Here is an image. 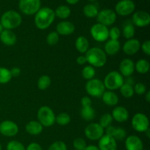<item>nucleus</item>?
<instances>
[{"label": "nucleus", "mask_w": 150, "mask_h": 150, "mask_svg": "<svg viewBox=\"0 0 150 150\" xmlns=\"http://www.w3.org/2000/svg\"><path fill=\"white\" fill-rule=\"evenodd\" d=\"M26 150H42V149L39 144L33 142L28 145L27 147L26 148Z\"/></svg>", "instance_id": "49530a36"}, {"label": "nucleus", "mask_w": 150, "mask_h": 150, "mask_svg": "<svg viewBox=\"0 0 150 150\" xmlns=\"http://www.w3.org/2000/svg\"><path fill=\"white\" fill-rule=\"evenodd\" d=\"M144 133H146V136H147V137L149 139V138H150V130H149V128L147 129V130H146V131L144 132Z\"/></svg>", "instance_id": "6e6d98bb"}, {"label": "nucleus", "mask_w": 150, "mask_h": 150, "mask_svg": "<svg viewBox=\"0 0 150 150\" xmlns=\"http://www.w3.org/2000/svg\"><path fill=\"white\" fill-rule=\"evenodd\" d=\"M145 99H146V100L147 101L148 103L150 102V91L149 92H147L146 93V96H145Z\"/></svg>", "instance_id": "5fc2aeb1"}, {"label": "nucleus", "mask_w": 150, "mask_h": 150, "mask_svg": "<svg viewBox=\"0 0 150 150\" xmlns=\"http://www.w3.org/2000/svg\"><path fill=\"white\" fill-rule=\"evenodd\" d=\"M135 26L132 23H126L122 29V35L125 38L129 40L133 38L135 35Z\"/></svg>", "instance_id": "c756f323"}, {"label": "nucleus", "mask_w": 150, "mask_h": 150, "mask_svg": "<svg viewBox=\"0 0 150 150\" xmlns=\"http://www.w3.org/2000/svg\"><path fill=\"white\" fill-rule=\"evenodd\" d=\"M22 22V18L18 12L15 10H8L1 17L0 23L5 29L11 30L18 27Z\"/></svg>", "instance_id": "7ed1b4c3"}, {"label": "nucleus", "mask_w": 150, "mask_h": 150, "mask_svg": "<svg viewBox=\"0 0 150 150\" xmlns=\"http://www.w3.org/2000/svg\"><path fill=\"white\" fill-rule=\"evenodd\" d=\"M7 150H26L23 144L17 141H10L7 145Z\"/></svg>", "instance_id": "58836bf2"}, {"label": "nucleus", "mask_w": 150, "mask_h": 150, "mask_svg": "<svg viewBox=\"0 0 150 150\" xmlns=\"http://www.w3.org/2000/svg\"><path fill=\"white\" fill-rule=\"evenodd\" d=\"M40 0H19L18 6L21 11L31 16L35 14L40 9Z\"/></svg>", "instance_id": "6e6552de"}, {"label": "nucleus", "mask_w": 150, "mask_h": 150, "mask_svg": "<svg viewBox=\"0 0 150 150\" xmlns=\"http://www.w3.org/2000/svg\"><path fill=\"white\" fill-rule=\"evenodd\" d=\"M133 90L134 93H136L138 95H142L146 93V87L144 83H137L133 86Z\"/></svg>", "instance_id": "37998d69"}, {"label": "nucleus", "mask_w": 150, "mask_h": 150, "mask_svg": "<svg viewBox=\"0 0 150 150\" xmlns=\"http://www.w3.org/2000/svg\"><path fill=\"white\" fill-rule=\"evenodd\" d=\"M85 54L86 62L89 63L93 67H103L107 62L106 54L103 50L100 48L93 47L92 48H89Z\"/></svg>", "instance_id": "f03ea898"}, {"label": "nucleus", "mask_w": 150, "mask_h": 150, "mask_svg": "<svg viewBox=\"0 0 150 150\" xmlns=\"http://www.w3.org/2000/svg\"><path fill=\"white\" fill-rule=\"evenodd\" d=\"M75 45H76V48L79 52L81 53V54H85L89 49V42L85 37L79 36L76 39Z\"/></svg>", "instance_id": "393cba45"}, {"label": "nucleus", "mask_w": 150, "mask_h": 150, "mask_svg": "<svg viewBox=\"0 0 150 150\" xmlns=\"http://www.w3.org/2000/svg\"><path fill=\"white\" fill-rule=\"evenodd\" d=\"M125 148L127 150H143V142L139 136H129L125 139Z\"/></svg>", "instance_id": "a211bd4d"}, {"label": "nucleus", "mask_w": 150, "mask_h": 150, "mask_svg": "<svg viewBox=\"0 0 150 150\" xmlns=\"http://www.w3.org/2000/svg\"><path fill=\"white\" fill-rule=\"evenodd\" d=\"M133 128L139 133H144L149 128V120L145 114L137 113L133 117L131 121Z\"/></svg>", "instance_id": "0eeeda50"}, {"label": "nucleus", "mask_w": 150, "mask_h": 150, "mask_svg": "<svg viewBox=\"0 0 150 150\" xmlns=\"http://www.w3.org/2000/svg\"><path fill=\"white\" fill-rule=\"evenodd\" d=\"M81 115L82 118L86 121H92L95 117V111L92 106L82 107Z\"/></svg>", "instance_id": "cd10ccee"}, {"label": "nucleus", "mask_w": 150, "mask_h": 150, "mask_svg": "<svg viewBox=\"0 0 150 150\" xmlns=\"http://www.w3.org/2000/svg\"><path fill=\"white\" fill-rule=\"evenodd\" d=\"M103 82L100 79H92L86 82L85 89L86 92L92 97H100L105 92Z\"/></svg>", "instance_id": "423d86ee"}, {"label": "nucleus", "mask_w": 150, "mask_h": 150, "mask_svg": "<svg viewBox=\"0 0 150 150\" xmlns=\"http://www.w3.org/2000/svg\"><path fill=\"white\" fill-rule=\"evenodd\" d=\"M95 70L92 66L87 65L85 66L82 70V76L86 80H91L95 76Z\"/></svg>", "instance_id": "f704fd0d"}, {"label": "nucleus", "mask_w": 150, "mask_h": 150, "mask_svg": "<svg viewBox=\"0 0 150 150\" xmlns=\"http://www.w3.org/2000/svg\"><path fill=\"white\" fill-rule=\"evenodd\" d=\"M98 147L100 150H117V141L111 136L103 135L99 139Z\"/></svg>", "instance_id": "2eb2a0df"}, {"label": "nucleus", "mask_w": 150, "mask_h": 150, "mask_svg": "<svg viewBox=\"0 0 150 150\" xmlns=\"http://www.w3.org/2000/svg\"><path fill=\"white\" fill-rule=\"evenodd\" d=\"M43 130V126L38 121L32 120L27 123L26 125V131L32 136H38L40 134Z\"/></svg>", "instance_id": "5701e85b"}, {"label": "nucleus", "mask_w": 150, "mask_h": 150, "mask_svg": "<svg viewBox=\"0 0 150 150\" xmlns=\"http://www.w3.org/2000/svg\"><path fill=\"white\" fill-rule=\"evenodd\" d=\"M54 13H55V16L58 17L59 18L66 19L70 16L71 10L68 6L60 5L56 9Z\"/></svg>", "instance_id": "bb28decb"}, {"label": "nucleus", "mask_w": 150, "mask_h": 150, "mask_svg": "<svg viewBox=\"0 0 150 150\" xmlns=\"http://www.w3.org/2000/svg\"><path fill=\"white\" fill-rule=\"evenodd\" d=\"M55 17V13L52 9L47 7H42L35 13V25L39 29L43 30L52 24Z\"/></svg>", "instance_id": "f257e3e1"}, {"label": "nucleus", "mask_w": 150, "mask_h": 150, "mask_svg": "<svg viewBox=\"0 0 150 150\" xmlns=\"http://www.w3.org/2000/svg\"><path fill=\"white\" fill-rule=\"evenodd\" d=\"M113 118L111 117V114H105L100 117V119L99 125L103 127V128H106L107 127L110 126L113 122Z\"/></svg>", "instance_id": "c9c22d12"}, {"label": "nucleus", "mask_w": 150, "mask_h": 150, "mask_svg": "<svg viewBox=\"0 0 150 150\" xmlns=\"http://www.w3.org/2000/svg\"><path fill=\"white\" fill-rule=\"evenodd\" d=\"M18 133L17 125L10 120H5L0 123V133L7 137H13Z\"/></svg>", "instance_id": "ddd939ff"}, {"label": "nucleus", "mask_w": 150, "mask_h": 150, "mask_svg": "<svg viewBox=\"0 0 150 150\" xmlns=\"http://www.w3.org/2000/svg\"><path fill=\"white\" fill-rule=\"evenodd\" d=\"M124 83V77L117 71H111L108 73L105 76L103 81L105 88L111 91L120 89Z\"/></svg>", "instance_id": "20e7f679"}, {"label": "nucleus", "mask_w": 150, "mask_h": 150, "mask_svg": "<svg viewBox=\"0 0 150 150\" xmlns=\"http://www.w3.org/2000/svg\"><path fill=\"white\" fill-rule=\"evenodd\" d=\"M125 83H127V84L133 86V85L134 84V80H133V79H131L130 77H127V79L125 80Z\"/></svg>", "instance_id": "603ef678"}, {"label": "nucleus", "mask_w": 150, "mask_h": 150, "mask_svg": "<svg viewBox=\"0 0 150 150\" xmlns=\"http://www.w3.org/2000/svg\"><path fill=\"white\" fill-rule=\"evenodd\" d=\"M84 150H100V149L98 146H95V145H89V146H86V147L85 148Z\"/></svg>", "instance_id": "3c124183"}, {"label": "nucleus", "mask_w": 150, "mask_h": 150, "mask_svg": "<svg viewBox=\"0 0 150 150\" xmlns=\"http://www.w3.org/2000/svg\"><path fill=\"white\" fill-rule=\"evenodd\" d=\"M10 71V73H11L12 77H18V76H20L21 74V69L17 67H13Z\"/></svg>", "instance_id": "de8ad7c7"}, {"label": "nucleus", "mask_w": 150, "mask_h": 150, "mask_svg": "<svg viewBox=\"0 0 150 150\" xmlns=\"http://www.w3.org/2000/svg\"><path fill=\"white\" fill-rule=\"evenodd\" d=\"M38 122L44 127H51L56 122V115L48 106H42L38 111Z\"/></svg>", "instance_id": "39448f33"}, {"label": "nucleus", "mask_w": 150, "mask_h": 150, "mask_svg": "<svg viewBox=\"0 0 150 150\" xmlns=\"http://www.w3.org/2000/svg\"><path fill=\"white\" fill-rule=\"evenodd\" d=\"M121 45L119 40H108L105 45V53L108 55H115L120 51Z\"/></svg>", "instance_id": "4be33fe9"}, {"label": "nucleus", "mask_w": 150, "mask_h": 150, "mask_svg": "<svg viewBox=\"0 0 150 150\" xmlns=\"http://www.w3.org/2000/svg\"><path fill=\"white\" fill-rule=\"evenodd\" d=\"M51 78L47 75H43L40 76L38 81V87L40 90H45L48 89L49 86L51 85Z\"/></svg>", "instance_id": "7c9ffc66"}, {"label": "nucleus", "mask_w": 150, "mask_h": 150, "mask_svg": "<svg viewBox=\"0 0 150 150\" xmlns=\"http://www.w3.org/2000/svg\"><path fill=\"white\" fill-rule=\"evenodd\" d=\"M81 103L82 107L91 106V105H92V100L89 97L84 96L82 98L81 100Z\"/></svg>", "instance_id": "a18cd8bd"}, {"label": "nucleus", "mask_w": 150, "mask_h": 150, "mask_svg": "<svg viewBox=\"0 0 150 150\" xmlns=\"http://www.w3.org/2000/svg\"><path fill=\"white\" fill-rule=\"evenodd\" d=\"M132 22L138 27H144L150 23V15L143 10L136 12L132 17Z\"/></svg>", "instance_id": "4468645a"}, {"label": "nucleus", "mask_w": 150, "mask_h": 150, "mask_svg": "<svg viewBox=\"0 0 150 150\" xmlns=\"http://www.w3.org/2000/svg\"><path fill=\"white\" fill-rule=\"evenodd\" d=\"M59 40V35L57 32H51L46 38V42L49 45H54Z\"/></svg>", "instance_id": "e433bc0d"}, {"label": "nucleus", "mask_w": 150, "mask_h": 150, "mask_svg": "<svg viewBox=\"0 0 150 150\" xmlns=\"http://www.w3.org/2000/svg\"><path fill=\"white\" fill-rule=\"evenodd\" d=\"M70 120H71V119H70V115L65 112L61 113L56 117V122L62 126L68 125L70 122Z\"/></svg>", "instance_id": "72a5a7b5"}, {"label": "nucleus", "mask_w": 150, "mask_h": 150, "mask_svg": "<svg viewBox=\"0 0 150 150\" xmlns=\"http://www.w3.org/2000/svg\"><path fill=\"white\" fill-rule=\"evenodd\" d=\"M102 98L104 103L110 106L116 105L119 102L118 96L112 91H106V92L105 91L103 94Z\"/></svg>", "instance_id": "b1692460"}, {"label": "nucleus", "mask_w": 150, "mask_h": 150, "mask_svg": "<svg viewBox=\"0 0 150 150\" xmlns=\"http://www.w3.org/2000/svg\"><path fill=\"white\" fill-rule=\"evenodd\" d=\"M108 27L98 23L94 24L90 29V34L92 38L98 42H104L109 38Z\"/></svg>", "instance_id": "1a4fd4ad"}, {"label": "nucleus", "mask_w": 150, "mask_h": 150, "mask_svg": "<svg viewBox=\"0 0 150 150\" xmlns=\"http://www.w3.org/2000/svg\"><path fill=\"white\" fill-rule=\"evenodd\" d=\"M120 35H121V32H120V29L117 26L112 27L108 31V36L111 38V40H118L119 38H120Z\"/></svg>", "instance_id": "79ce46f5"}, {"label": "nucleus", "mask_w": 150, "mask_h": 150, "mask_svg": "<svg viewBox=\"0 0 150 150\" xmlns=\"http://www.w3.org/2000/svg\"><path fill=\"white\" fill-rule=\"evenodd\" d=\"M97 20L100 24L105 26H111L114 24L117 20V13L111 9H105L98 13Z\"/></svg>", "instance_id": "9d476101"}, {"label": "nucleus", "mask_w": 150, "mask_h": 150, "mask_svg": "<svg viewBox=\"0 0 150 150\" xmlns=\"http://www.w3.org/2000/svg\"><path fill=\"white\" fill-rule=\"evenodd\" d=\"M3 30H4V28H3V26H1V24L0 23V34L1 33V32H2Z\"/></svg>", "instance_id": "4d7b16f0"}, {"label": "nucleus", "mask_w": 150, "mask_h": 150, "mask_svg": "<svg viewBox=\"0 0 150 150\" xmlns=\"http://www.w3.org/2000/svg\"><path fill=\"white\" fill-rule=\"evenodd\" d=\"M83 13L86 17L95 18L97 17L99 11H98V9L96 6L92 4H89L83 7Z\"/></svg>", "instance_id": "c85d7f7f"}, {"label": "nucleus", "mask_w": 150, "mask_h": 150, "mask_svg": "<svg viewBox=\"0 0 150 150\" xmlns=\"http://www.w3.org/2000/svg\"><path fill=\"white\" fill-rule=\"evenodd\" d=\"M86 146V141L82 138H77L73 141V147L75 150H84Z\"/></svg>", "instance_id": "ea45409f"}, {"label": "nucleus", "mask_w": 150, "mask_h": 150, "mask_svg": "<svg viewBox=\"0 0 150 150\" xmlns=\"http://www.w3.org/2000/svg\"><path fill=\"white\" fill-rule=\"evenodd\" d=\"M76 62L79 64V65H83L84 64H86V59L85 56H79L77 57V59H76Z\"/></svg>", "instance_id": "09e8293b"}, {"label": "nucleus", "mask_w": 150, "mask_h": 150, "mask_svg": "<svg viewBox=\"0 0 150 150\" xmlns=\"http://www.w3.org/2000/svg\"><path fill=\"white\" fill-rule=\"evenodd\" d=\"M113 120L118 122H125L129 118V112L125 107L117 106L114 108L111 114Z\"/></svg>", "instance_id": "aec40b11"}, {"label": "nucleus", "mask_w": 150, "mask_h": 150, "mask_svg": "<svg viewBox=\"0 0 150 150\" xmlns=\"http://www.w3.org/2000/svg\"><path fill=\"white\" fill-rule=\"evenodd\" d=\"M75 26L72 22L64 21H61L57 25V32L59 35H61L63 36L70 35L74 32Z\"/></svg>", "instance_id": "6ab92c4d"}, {"label": "nucleus", "mask_w": 150, "mask_h": 150, "mask_svg": "<svg viewBox=\"0 0 150 150\" xmlns=\"http://www.w3.org/2000/svg\"><path fill=\"white\" fill-rule=\"evenodd\" d=\"M120 71L123 77H130L135 71V63L130 59H124L120 64Z\"/></svg>", "instance_id": "f3484780"}, {"label": "nucleus", "mask_w": 150, "mask_h": 150, "mask_svg": "<svg viewBox=\"0 0 150 150\" xmlns=\"http://www.w3.org/2000/svg\"><path fill=\"white\" fill-rule=\"evenodd\" d=\"M149 62L146 59H142L135 64V70L141 74H145L149 70Z\"/></svg>", "instance_id": "a878e982"}, {"label": "nucleus", "mask_w": 150, "mask_h": 150, "mask_svg": "<svg viewBox=\"0 0 150 150\" xmlns=\"http://www.w3.org/2000/svg\"><path fill=\"white\" fill-rule=\"evenodd\" d=\"M141 48H142V51L145 54H146L147 56L150 55V41L149 40H146L142 43V45H141Z\"/></svg>", "instance_id": "c03bdc74"}, {"label": "nucleus", "mask_w": 150, "mask_h": 150, "mask_svg": "<svg viewBox=\"0 0 150 150\" xmlns=\"http://www.w3.org/2000/svg\"><path fill=\"white\" fill-rule=\"evenodd\" d=\"M136 9V4L132 0H121L115 6V13L122 16L132 14Z\"/></svg>", "instance_id": "9b49d317"}, {"label": "nucleus", "mask_w": 150, "mask_h": 150, "mask_svg": "<svg viewBox=\"0 0 150 150\" xmlns=\"http://www.w3.org/2000/svg\"><path fill=\"white\" fill-rule=\"evenodd\" d=\"M120 92L122 95L125 98H130L133 96L134 95V90L133 87L131 85L127 84V83H123L122 86L120 88Z\"/></svg>", "instance_id": "473e14b6"}, {"label": "nucleus", "mask_w": 150, "mask_h": 150, "mask_svg": "<svg viewBox=\"0 0 150 150\" xmlns=\"http://www.w3.org/2000/svg\"><path fill=\"white\" fill-rule=\"evenodd\" d=\"M48 150H67V145L62 141H57L51 144Z\"/></svg>", "instance_id": "a19ab883"}, {"label": "nucleus", "mask_w": 150, "mask_h": 150, "mask_svg": "<svg viewBox=\"0 0 150 150\" xmlns=\"http://www.w3.org/2000/svg\"><path fill=\"white\" fill-rule=\"evenodd\" d=\"M79 0H66V1H67V2L70 4H76V3L79 2Z\"/></svg>", "instance_id": "864d4df0"}, {"label": "nucleus", "mask_w": 150, "mask_h": 150, "mask_svg": "<svg viewBox=\"0 0 150 150\" xmlns=\"http://www.w3.org/2000/svg\"><path fill=\"white\" fill-rule=\"evenodd\" d=\"M141 48V43L137 39L131 38L126 41L122 46L124 53L127 55L131 56L136 54Z\"/></svg>", "instance_id": "dca6fc26"}, {"label": "nucleus", "mask_w": 150, "mask_h": 150, "mask_svg": "<svg viewBox=\"0 0 150 150\" xmlns=\"http://www.w3.org/2000/svg\"><path fill=\"white\" fill-rule=\"evenodd\" d=\"M84 133L89 140L97 141L103 136L104 129L98 123H90L85 128Z\"/></svg>", "instance_id": "f8f14e48"}, {"label": "nucleus", "mask_w": 150, "mask_h": 150, "mask_svg": "<svg viewBox=\"0 0 150 150\" xmlns=\"http://www.w3.org/2000/svg\"><path fill=\"white\" fill-rule=\"evenodd\" d=\"M12 78L13 77H12L10 70L6 67H0V83L1 84L8 83L11 80Z\"/></svg>", "instance_id": "2f4dec72"}, {"label": "nucleus", "mask_w": 150, "mask_h": 150, "mask_svg": "<svg viewBox=\"0 0 150 150\" xmlns=\"http://www.w3.org/2000/svg\"><path fill=\"white\" fill-rule=\"evenodd\" d=\"M126 136H127V133H126L125 130L121 128V127H117V128H115L112 137L116 141H122L125 139Z\"/></svg>", "instance_id": "4c0bfd02"}, {"label": "nucleus", "mask_w": 150, "mask_h": 150, "mask_svg": "<svg viewBox=\"0 0 150 150\" xmlns=\"http://www.w3.org/2000/svg\"><path fill=\"white\" fill-rule=\"evenodd\" d=\"M115 128L116 127H114V126H111V125L107 127L106 130H105L106 135H108V136H110L112 137L113 134H114V130H115Z\"/></svg>", "instance_id": "8fccbe9b"}, {"label": "nucleus", "mask_w": 150, "mask_h": 150, "mask_svg": "<svg viewBox=\"0 0 150 150\" xmlns=\"http://www.w3.org/2000/svg\"><path fill=\"white\" fill-rule=\"evenodd\" d=\"M89 1H95V0H89Z\"/></svg>", "instance_id": "bf43d9fd"}, {"label": "nucleus", "mask_w": 150, "mask_h": 150, "mask_svg": "<svg viewBox=\"0 0 150 150\" xmlns=\"http://www.w3.org/2000/svg\"><path fill=\"white\" fill-rule=\"evenodd\" d=\"M0 40L4 45L11 46L16 42L17 38L14 32L9 29H4L0 34Z\"/></svg>", "instance_id": "412c9836"}, {"label": "nucleus", "mask_w": 150, "mask_h": 150, "mask_svg": "<svg viewBox=\"0 0 150 150\" xmlns=\"http://www.w3.org/2000/svg\"><path fill=\"white\" fill-rule=\"evenodd\" d=\"M0 150H1V144H0Z\"/></svg>", "instance_id": "13d9d810"}]
</instances>
